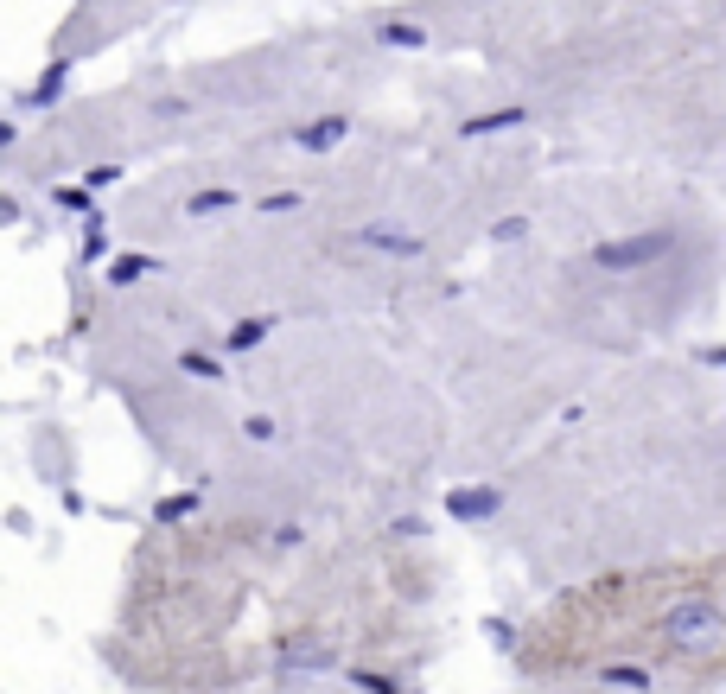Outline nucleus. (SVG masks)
Returning a JSON list of instances; mask_svg holds the SVG:
<instances>
[{
    "mask_svg": "<svg viewBox=\"0 0 726 694\" xmlns=\"http://www.w3.org/2000/svg\"><path fill=\"white\" fill-rule=\"evenodd\" d=\"M523 675H644L676 694H726V554L599 574L561 593L516 644Z\"/></svg>",
    "mask_w": 726,
    "mask_h": 694,
    "instance_id": "f257e3e1",
    "label": "nucleus"
}]
</instances>
